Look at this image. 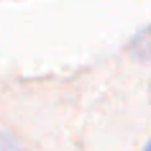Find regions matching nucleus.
<instances>
[{
    "label": "nucleus",
    "instance_id": "1",
    "mask_svg": "<svg viewBox=\"0 0 151 151\" xmlns=\"http://www.w3.org/2000/svg\"><path fill=\"white\" fill-rule=\"evenodd\" d=\"M0 151H21V146H18V141L10 133L0 131Z\"/></svg>",
    "mask_w": 151,
    "mask_h": 151
},
{
    "label": "nucleus",
    "instance_id": "2",
    "mask_svg": "<svg viewBox=\"0 0 151 151\" xmlns=\"http://www.w3.org/2000/svg\"><path fill=\"white\" fill-rule=\"evenodd\" d=\"M143 151H151V138H149V143H146V149H143Z\"/></svg>",
    "mask_w": 151,
    "mask_h": 151
}]
</instances>
